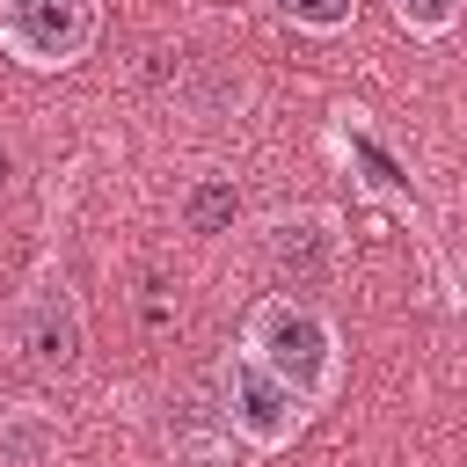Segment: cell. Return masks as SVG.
<instances>
[{
    "instance_id": "2",
    "label": "cell",
    "mask_w": 467,
    "mask_h": 467,
    "mask_svg": "<svg viewBox=\"0 0 467 467\" xmlns=\"http://www.w3.org/2000/svg\"><path fill=\"white\" fill-rule=\"evenodd\" d=\"M0 343L29 379H66L88 358V306L66 270H36L7 306H0Z\"/></svg>"
},
{
    "instance_id": "1",
    "label": "cell",
    "mask_w": 467,
    "mask_h": 467,
    "mask_svg": "<svg viewBox=\"0 0 467 467\" xmlns=\"http://www.w3.org/2000/svg\"><path fill=\"white\" fill-rule=\"evenodd\" d=\"M241 350L255 365H270L306 409H328L343 394V358H350L343 328H336L328 306H314L299 292H263L248 306V321H241Z\"/></svg>"
},
{
    "instance_id": "9",
    "label": "cell",
    "mask_w": 467,
    "mask_h": 467,
    "mask_svg": "<svg viewBox=\"0 0 467 467\" xmlns=\"http://www.w3.org/2000/svg\"><path fill=\"white\" fill-rule=\"evenodd\" d=\"M277 15L299 29V36H343L358 22V0H277Z\"/></svg>"
},
{
    "instance_id": "8",
    "label": "cell",
    "mask_w": 467,
    "mask_h": 467,
    "mask_svg": "<svg viewBox=\"0 0 467 467\" xmlns=\"http://www.w3.org/2000/svg\"><path fill=\"white\" fill-rule=\"evenodd\" d=\"M387 7H394V22H401L416 44L452 36V29H460V15H467V0H387Z\"/></svg>"
},
{
    "instance_id": "6",
    "label": "cell",
    "mask_w": 467,
    "mask_h": 467,
    "mask_svg": "<svg viewBox=\"0 0 467 467\" xmlns=\"http://www.w3.org/2000/svg\"><path fill=\"white\" fill-rule=\"evenodd\" d=\"M58 460V416L44 401H0V467H51Z\"/></svg>"
},
{
    "instance_id": "5",
    "label": "cell",
    "mask_w": 467,
    "mask_h": 467,
    "mask_svg": "<svg viewBox=\"0 0 467 467\" xmlns=\"http://www.w3.org/2000/svg\"><path fill=\"white\" fill-rule=\"evenodd\" d=\"M343 219L321 212V204H299V212H270L263 219V270L285 285V292H328L343 277Z\"/></svg>"
},
{
    "instance_id": "3",
    "label": "cell",
    "mask_w": 467,
    "mask_h": 467,
    "mask_svg": "<svg viewBox=\"0 0 467 467\" xmlns=\"http://www.w3.org/2000/svg\"><path fill=\"white\" fill-rule=\"evenodd\" d=\"M102 0H0V51L29 73H66L95 51Z\"/></svg>"
},
{
    "instance_id": "7",
    "label": "cell",
    "mask_w": 467,
    "mask_h": 467,
    "mask_svg": "<svg viewBox=\"0 0 467 467\" xmlns=\"http://www.w3.org/2000/svg\"><path fill=\"white\" fill-rule=\"evenodd\" d=\"M175 219H182L190 234H234V219H241V182H234L226 168L190 175L182 197H175Z\"/></svg>"
},
{
    "instance_id": "4",
    "label": "cell",
    "mask_w": 467,
    "mask_h": 467,
    "mask_svg": "<svg viewBox=\"0 0 467 467\" xmlns=\"http://www.w3.org/2000/svg\"><path fill=\"white\" fill-rule=\"evenodd\" d=\"M219 416H226V431L241 438V445H255V452H285L299 431H306V401L270 372V365H255L248 350H234L226 365H219Z\"/></svg>"
}]
</instances>
